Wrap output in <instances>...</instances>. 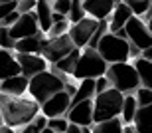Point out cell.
I'll return each mask as SVG.
<instances>
[{"mask_svg": "<svg viewBox=\"0 0 152 133\" xmlns=\"http://www.w3.org/2000/svg\"><path fill=\"white\" fill-rule=\"evenodd\" d=\"M85 18H87V12H85V8H83V2H81V0H73V8H71V12H69V16H67L69 24L75 26V24L83 22Z\"/></svg>", "mask_w": 152, "mask_h": 133, "instance_id": "cell-28", "label": "cell"}, {"mask_svg": "<svg viewBox=\"0 0 152 133\" xmlns=\"http://www.w3.org/2000/svg\"><path fill=\"white\" fill-rule=\"evenodd\" d=\"M73 50H77V48H75L71 36L65 34V36H61V38H48L45 44H44L42 56H44L51 66H56L57 62H61L63 58H67L69 54H73Z\"/></svg>", "mask_w": 152, "mask_h": 133, "instance_id": "cell-7", "label": "cell"}, {"mask_svg": "<svg viewBox=\"0 0 152 133\" xmlns=\"http://www.w3.org/2000/svg\"><path fill=\"white\" fill-rule=\"evenodd\" d=\"M132 64H134L136 72L140 75L142 87L152 89V62H148V60H144V58H138V60H134Z\"/></svg>", "mask_w": 152, "mask_h": 133, "instance_id": "cell-24", "label": "cell"}, {"mask_svg": "<svg viewBox=\"0 0 152 133\" xmlns=\"http://www.w3.org/2000/svg\"><path fill=\"white\" fill-rule=\"evenodd\" d=\"M95 123L111 121V119H118L123 115V105H124V93L111 87L105 93H99L95 99Z\"/></svg>", "mask_w": 152, "mask_h": 133, "instance_id": "cell-4", "label": "cell"}, {"mask_svg": "<svg viewBox=\"0 0 152 133\" xmlns=\"http://www.w3.org/2000/svg\"><path fill=\"white\" fill-rule=\"evenodd\" d=\"M36 16H38L42 34L48 36L50 30L53 28V6H51V2H48V0H39L38 8H36Z\"/></svg>", "mask_w": 152, "mask_h": 133, "instance_id": "cell-19", "label": "cell"}, {"mask_svg": "<svg viewBox=\"0 0 152 133\" xmlns=\"http://www.w3.org/2000/svg\"><path fill=\"white\" fill-rule=\"evenodd\" d=\"M107 78L111 80V86H113L115 89H118V92H123L124 95L136 93L142 87L140 75H138V72H136L134 64H130V62L109 66Z\"/></svg>", "mask_w": 152, "mask_h": 133, "instance_id": "cell-5", "label": "cell"}, {"mask_svg": "<svg viewBox=\"0 0 152 133\" xmlns=\"http://www.w3.org/2000/svg\"><path fill=\"white\" fill-rule=\"evenodd\" d=\"M42 133H56V131H53V129H50V127H48V129H44V131H42Z\"/></svg>", "mask_w": 152, "mask_h": 133, "instance_id": "cell-41", "label": "cell"}, {"mask_svg": "<svg viewBox=\"0 0 152 133\" xmlns=\"http://www.w3.org/2000/svg\"><path fill=\"white\" fill-rule=\"evenodd\" d=\"M48 40L45 34H38L34 38H26V40H18L16 42V54H32V56H42L44 52V44Z\"/></svg>", "mask_w": 152, "mask_h": 133, "instance_id": "cell-18", "label": "cell"}, {"mask_svg": "<svg viewBox=\"0 0 152 133\" xmlns=\"http://www.w3.org/2000/svg\"><path fill=\"white\" fill-rule=\"evenodd\" d=\"M97 50H99V54L103 56V60L109 66L126 64L130 60V42L123 40V38H118L117 34H111V32L101 40Z\"/></svg>", "mask_w": 152, "mask_h": 133, "instance_id": "cell-6", "label": "cell"}, {"mask_svg": "<svg viewBox=\"0 0 152 133\" xmlns=\"http://www.w3.org/2000/svg\"><path fill=\"white\" fill-rule=\"evenodd\" d=\"M124 121L118 117V119H111V121H103V123H95L91 131L93 133H124Z\"/></svg>", "mask_w": 152, "mask_h": 133, "instance_id": "cell-25", "label": "cell"}, {"mask_svg": "<svg viewBox=\"0 0 152 133\" xmlns=\"http://www.w3.org/2000/svg\"><path fill=\"white\" fill-rule=\"evenodd\" d=\"M124 133H138L134 129V125H126V127H124Z\"/></svg>", "mask_w": 152, "mask_h": 133, "instance_id": "cell-40", "label": "cell"}, {"mask_svg": "<svg viewBox=\"0 0 152 133\" xmlns=\"http://www.w3.org/2000/svg\"><path fill=\"white\" fill-rule=\"evenodd\" d=\"M81 52L83 50H73V54H69L67 58H63L61 62H57L56 66H51V72H57V74L61 75H69V78H73L75 74V68L79 64V58H81Z\"/></svg>", "mask_w": 152, "mask_h": 133, "instance_id": "cell-20", "label": "cell"}, {"mask_svg": "<svg viewBox=\"0 0 152 133\" xmlns=\"http://www.w3.org/2000/svg\"><path fill=\"white\" fill-rule=\"evenodd\" d=\"M16 10H18V2H6V0H2V4H0V20L14 14Z\"/></svg>", "mask_w": 152, "mask_h": 133, "instance_id": "cell-35", "label": "cell"}, {"mask_svg": "<svg viewBox=\"0 0 152 133\" xmlns=\"http://www.w3.org/2000/svg\"><path fill=\"white\" fill-rule=\"evenodd\" d=\"M51 6H53V12L56 14L69 16V12L73 8V0H56V2H51Z\"/></svg>", "mask_w": 152, "mask_h": 133, "instance_id": "cell-32", "label": "cell"}, {"mask_svg": "<svg viewBox=\"0 0 152 133\" xmlns=\"http://www.w3.org/2000/svg\"><path fill=\"white\" fill-rule=\"evenodd\" d=\"M0 92H2V95L24 98V93L30 92V78H26V75H16V78L0 81Z\"/></svg>", "mask_w": 152, "mask_h": 133, "instance_id": "cell-17", "label": "cell"}, {"mask_svg": "<svg viewBox=\"0 0 152 133\" xmlns=\"http://www.w3.org/2000/svg\"><path fill=\"white\" fill-rule=\"evenodd\" d=\"M48 123H50V119L39 113L34 121L30 123V125H26V127H22V129H18V133H42L44 129H48Z\"/></svg>", "mask_w": 152, "mask_h": 133, "instance_id": "cell-27", "label": "cell"}, {"mask_svg": "<svg viewBox=\"0 0 152 133\" xmlns=\"http://www.w3.org/2000/svg\"><path fill=\"white\" fill-rule=\"evenodd\" d=\"M16 58H18V62H20V68H22V75H26V78H30V80L50 69V62H48L44 56L16 54Z\"/></svg>", "mask_w": 152, "mask_h": 133, "instance_id": "cell-13", "label": "cell"}, {"mask_svg": "<svg viewBox=\"0 0 152 133\" xmlns=\"http://www.w3.org/2000/svg\"><path fill=\"white\" fill-rule=\"evenodd\" d=\"M38 34H42V30H39V22H38L36 12L24 14V16L20 18V22L10 28V36L16 42L18 40H26V38H34V36H38Z\"/></svg>", "mask_w": 152, "mask_h": 133, "instance_id": "cell-12", "label": "cell"}, {"mask_svg": "<svg viewBox=\"0 0 152 133\" xmlns=\"http://www.w3.org/2000/svg\"><path fill=\"white\" fill-rule=\"evenodd\" d=\"M132 18H134V14L130 10V6L126 2H117V8H115L113 16L109 18V32L111 34H118L121 30L126 28V24Z\"/></svg>", "mask_w": 152, "mask_h": 133, "instance_id": "cell-15", "label": "cell"}, {"mask_svg": "<svg viewBox=\"0 0 152 133\" xmlns=\"http://www.w3.org/2000/svg\"><path fill=\"white\" fill-rule=\"evenodd\" d=\"M16 75H22V68L16 58V52L0 50V81L16 78Z\"/></svg>", "mask_w": 152, "mask_h": 133, "instance_id": "cell-16", "label": "cell"}, {"mask_svg": "<svg viewBox=\"0 0 152 133\" xmlns=\"http://www.w3.org/2000/svg\"><path fill=\"white\" fill-rule=\"evenodd\" d=\"M126 4L130 6V10L136 18H144L150 12L152 0H126Z\"/></svg>", "mask_w": 152, "mask_h": 133, "instance_id": "cell-26", "label": "cell"}, {"mask_svg": "<svg viewBox=\"0 0 152 133\" xmlns=\"http://www.w3.org/2000/svg\"><path fill=\"white\" fill-rule=\"evenodd\" d=\"M71 93L69 92H59L51 99H48L42 105V115L48 119H56V117H67L69 109H71Z\"/></svg>", "mask_w": 152, "mask_h": 133, "instance_id": "cell-10", "label": "cell"}, {"mask_svg": "<svg viewBox=\"0 0 152 133\" xmlns=\"http://www.w3.org/2000/svg\"><path fill=\"white\" fill-rule=\"evenodd\" d=\"M95 87H97V95H99V93H105L107 92V89H111V80H109L107 75H103V78H97L95 80Z\"/></svg>", "mask_w": 152, "mask_h": 133, "instance_id": "cell-36", "label": "cell"}, {"mask_svg": "<svg viewBox=\"0 0 152 133\" xmlns=\"http://www.w3.org/2000/svg\"><path fill=\"white\" fill-rule=\"evenodd\" d=\"M69 30H71V24H69V20H65V22H57V24H53V28L50 30L48 38H61V36L69 34Z\"/></svg>", "mask_w": 152, "mask_h": 133, "instance_id": "cell-30", "label": "cell"}, {"mask_svg": "<svg viewBox=\"0 0 152 133\" xmlns=\"http://www.w3.org/2000/svg\"><path fill=\"white\" fill-rule=\"evenodd\" d=\"M134 129L138 133H152V105L138 109L134 119Z\"/></svg>", "mask_w": 152, "mask_h": 133, "instance_id": "cell-23", "label": "cell"}, {"mask_svg": "<svg viewBox=\"0 0 152 133\" xmlns=\"http://www.w3.org/2000/svg\"><path fill=\"white\" fill-rule=\"evenodd\" d=\"M69 119L67 117H56V119H50V123H48V127L53 129L56 133H67L69 129Z\"/></svg>", "mask_w": 152, "mask_h": 133, "instance_id": "cell-31", "label": "cell"}, {"mask_svg": "<svg viewBox=\"0 0 152 133\" xmlns=\"http://www.w3.org/2000/svg\"><path fill=\"white\" fill-rule=\"evenodd\" d=\"M97 98V87H95V80H85L77 86V93L71 99V105H77L81 101H89V99Z\"/></svg>", "mask_w": 152, "mask_h": 133, "instance_id": "cell-22", "label": "cell"}, {"mask_svg": "<svg viewBox=\"0 0 152 133\" xmlns=\"http://www.w3.org/2000/svg\"><path fill=\"white\" fill-rule=\"evenodd\" d=\"M109 72V64L103 60V56L99 54V50H93V48H85L81 52V58H79V64L75 68L73 80L75 81H85V80H97V78H103L107 75Z\"/></svg>", "mask_w": 152, "mask_h": 133, "instance_id": "cell-3", "label": "cell"}, {"mask_svg": "<svg viewBox=\"0 0 152 133\" xmlns=\"http://www.w3.org/2000/svg\"><path fill=\"white\" fill-rule=\"evenodd\" d=\"M67 119L71 125H79V127H93L95 125V103L93 99L89 101H81L77 105H71V109L67 113Z\"/></svg>", "mask_w": 152, "mask_h": 133, "instance_id": "cell-11", "label": "cell"}, {"mask_svg": "<svg viewBox=\"0 0 152 133\" xmlns=\"http://www.w3.org/2000/svg\"><path fill=\"white\" fill-rule=\"evenodd\" d=\"M99 24L97 20H93V18H85L83 22L75 24V26H71V30H69V36H71V40H73L75 48H79V50H85V48H89L91 40H93V36H95V32L99 30Z\"/></svg>", "mask_w": 152, "mask_h": 133, "instance_id": "cell-9", "label": "cell"}, {"mask_svg": "<svg viewBox=\"0 0 152 133\" xmlns=\"http://www.w3.org/2000/svg\"><path fill=\"white\" fill-rule=\"evenodd\" d=\"M0 46H2V50H8V52L16 50V40L10 36V28L0 26Z\"/></svg>", "mask_w": 152, "mask_h": 133, "instance_id": "cell-29", "label": "cell"}, {"mask_svg": "<svg viewBox=\"0 0 152 133\" xmlns=\"http://www.w3.org/2000/svg\"><path fill=\"white\" fill-rule=\"evenodd\" d=\"M69 83H71L69 75H61V74H57V72L48 69V72H44V74H39V75L30 80L28 95L34 101H38L39 105H44L48 99H51L59 92H65Z\"/></svg>", "mask_w": 152, "mask_h": 133, "instance_id": "cell-2", "label": "cell"}, {"mask_svg": "<svg viewBox=\"0 0 152 133\" xmlns=\"http://www.w3.org/2000/svg\"><path fill=\"white\" fill-rule=\"evenodd\" d=\"M36 8H38V2H34V0H20L18 2V12L20 14H32V12H36Z\"/></svg>", "mask_w": 152, "mask_h": 133, "instance_id": "cell-34", "label": "cell"}, {"mask_svg": "<svg viewBox=\"0 0 152 133\" xmlns=\"http://www.w3.org/2000/svg\"><path fill=\"white\" fill-rule=\"evenodd\" d=\"M42 113V105L32 98H12V95H0V117L2 125L14 129H22L34 121Z\"/></svg>", "mask_w": 152, "mask_h": 133, "instance_id": "cell-1", "label": "cell"}, {"mask_svg": "<svg viewBox=\"0 0 152 133\" xmlns=\"http://www.w3.org/2000/svg\"><path fill=\"white\" fill-rule=\"evenodd\" d=\"M83 8L89 18H93L97 22H105L113 16L117 2H113V0H85Z\"/></svg>", "mask_w": 152, "mask_h": 133, "instance_id": "cell-14", "label": "cell"}, {"mask_svg": "<svg viewBox=\"0 0 152 133\" xmlns=\"http://www.w3.org/2000/svg\"><path fill=\"white\" fill-rule=\"evenodd\" d=\"M0 133H18V129L8 127V125H0Z\"/></svg>", "mask_w": 152, "mask_h": 133, "instance_id": "cell-37", "label": "cell"}, {"mask_svg": "<svg viewBox=\"0 0 152 133\" xmlns=\"http://www.w3.org/2000/svg\"><path fill=\"white\" fill-rule=\"evenodd\" d=\"M134 95H136V99H138V105H140V107H148V105H152V89L140 87Z\"/></svg>", "mask_w": 152, "mask_h": 133, "instance_id": "cell-33", "label": "cell"}, {"mask_svg": "<svg viewBox=\"0 0 152 133\" xmlns=\"http://www.w3.org/2000/svg\"><path fill=\"white\" fill-rule=\"evenodd\" d=\"M138 109H140V105H138V99H136L134 93L124 95L123 115H121V119L124 121V125H134V119H136V113H138Z\"/></svg>", "mask_w": 152, "mask_h": 133, "instance_id": "cell-21", "label": "cell"}, {"mask_svg": "<svg viewBox=\"0 0 152 133\" xmlns=\"http://www.w3.org/2000/svg\"><path fill=\"white\" fill-rule=\"evenodd\" d=\"M142 58L148 60V62H152V48H148V50H144V52H142Z\"/></svg>", "mask_w": 152, "mask_h": 133, "instance_id": "cell-39", "label": "cell"}, {"mask_svg": "<svg viewBox=\"0 0 152 133\" xmlns=\"http://www.w3.org/2000/svg\"><path fill=\"white\" fill-rule=\"evenodd\" d=\"M126 36H129V42L132 46H136L140 52L152 48V32L148 28V24L142 20V18H132L129 24H126Z\"/></svg>", "mask_w": 152, "mask_h": 133, "instance_id": "cell-8", "label": "cell"}, {"mask_svg": "<svg viewBox=\"0 0 152 133\" xmlns=\"http://www.w3.org/2000/svg\"><path fill=\"white\" fill-rule=\"evenodd\" d=\"M67 133H83V127H79V125H69Z\"/></svg>", "mask_w": 152, "mask_h": 133, "instance_id": "cell-38", "label": "cell"}, {"mask_svg": "<svg viewBox=\"0 0 152 133\" xmlns=\"http://www.w3.org/2000/svg\"><path fill=\"white\" fill-rule=\"evenodd\" d=\"M148 28H150V32H152V18L148 20Z\"/></svg>", "mask_w": 152, "mask_h": 133, "instance_id": "cell-42", "label": "cell"}]
</instances>
